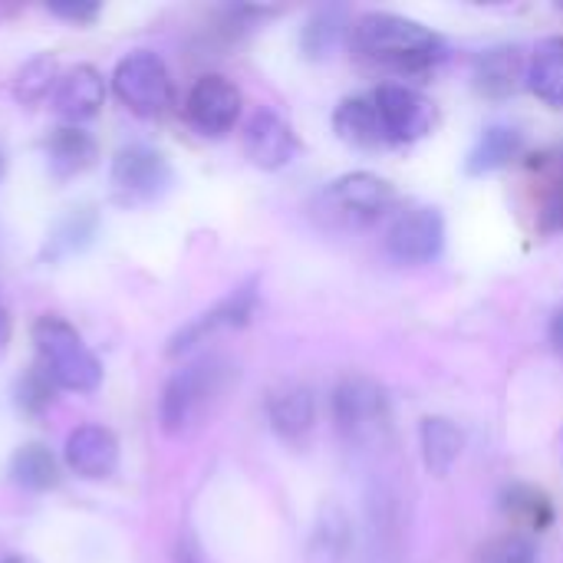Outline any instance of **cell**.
<instances>
[{"mask_svg":"<svg viewBox=\"0 0 563 563\" xmlns=\"http://www.w3.org/2000/svg\"><path fill=\"white\" fill-rule=\"evenodd\" d=\"M472 76H475L478 92L492 99H505V96H515L521 82H528V66L518 46H495L475 56Z\"/></svg>","mask_w":563,"mask_h":563,"instance_id":"obj_15","label":"cell"},{"mask_svg":"<svg viewBox=\"0 0 563 563\" xmlns=\"http://www.w3.org/2000/svg\"><path fill=\"white\" fill-rule=\"evenodd\" d=\"M346 33V10L343 7H320L310 13V20L300 30V49L310 59L330 56Z\"/></svg>","mask_w":563,"mask_h":563,"instance_id":"obj_23","label":"cell"},{"mask_svg":"<svg viewBox=\"0 0 563 563\" xmlns=\"http://www.w3.org/2000/svg\"><path fill=\"white\" fill-rule=\"evenodd\" d=\"M419 442H422V459L426 468L432 475H449L455 468V462L462 459L465 449V435L459 432V426L445 416H429L419 426Z\"/></svg>","mask_w":563,"mask_h":563,"instance_id":"obj_18","label":"cell"},{"mask_svg":"<svg viewBox=\"0 0 563 563\" xmlns=\"http://www.w3.org/2000/svg\"><path fill=\"white\" fill-rule=\"evenodd\" d=\"M112 185L125 191L129 198L152 201L172 185V165L158 148L135 142V145L119 148L112 162Z\"/></svg>","mask_w":563,"mask_h":563,"instance_id":"obj_10","label":"cell"},{"mask_svg":"<svg viewBox=\"0 0 563 563\" xmlns=\"http://www.w3.org/2000/svg\"><path fill=\"white\" fill-rule=\"evenodd\" d=\"M3 563H30V561H23V558H10V561H3Z\"/></svg>","mask_w":563,"mask_h":563,"instance_id":"obj_34","label":"cell"},{"mask_svg":"<svg viewBox=\"0 0 563 563\" xmlns=\"http://www.w3.org/2000/svg\"><path fill=\"white\" fill-rule=\"evenodd\" d=\"M46 155H49V168L56 178H69V175H79L92 165L96 158V142L89 132L76 129V125H66V129H56L46 142Z\"/></svg>","mask_w":563,"mask_h":563,"instance_id":"obj_21","label":"cell"},{"mask_svg":"<svg viewBox=\"0 0 563 563\" xmlns=\"http://www.w3.org/2000/svg\"><path fill=\"white\" fill-rule=\"evenodd\" d=\"M231 376V363L221 356H201L188 366H181L162 389L158 402V422L168 435L185 432L214 399L224 393Z\"/></svg>","mask_w":563,"mask_h":563,"instance_id":"obj_4","label":"cell"},{"mask_svg":"<svg viewBox=\"0 0 563 563\" xmlns=\"http://www.w3.org/2000/svg\"><path fill=\"white\" fill-rule=\"evenodd\" d=\"M33 343L40 353L43 376L69 393H92L102 383V366L96 353L82 343L76 327L59 317H43L33 327Z\"/></svg>","mask_w":563,"mask_h":563,"instance_id":"obj_2","label":"cell"},{"mask_svg":"<svg viewBox=\"0 0 563 563\" xmlns=\"http://www.w3.org/2000/svg\"><path fill=\"white\" fill-rule=\"evenodd\" d=\"M373 102H376V112H379V122H383V132H386L389 145L393 142H416L435 122L432 102L422 92H416L409 86H399V82L379 86L373 92Z\"/></svg>","mask_w":563,"mask_h":563,"instance_id":"obj_8","label":"cell"},{"mask_svg":"<svg viewBox=\"0 0 563 563\" xmlns=\"http://www.w3.org/2000/svg\"><path fill=\"white\" fill-rule=\"evenodd\" d=\"M53 69H56V63H53V59H46V56H40V59L26 63V66H23V73H20L16 96H20L23 102H30V99H40V96L49 89Z\"/></svg>","mask_w":563,"mask_h":563,"instance_id":"obj_28","label":"cell"},{"mask_svg":"<svg viewBox=\"0 0 563 563\" xmlns=\"http://www.w3.org/2000/svg\"><path fill=\"white\" fill-rule=\"evenodd\" d=\"M267 422L284 442H303L317 422L313 389L303 383H280L267 396Z\"/></svg>","mask_w":563,"mask_h":563,"instance_id":"obj_14","label":"cell"},{"mask_svg":"<svg viewBox=\"0 0 563 563\" xmlns=\"http://www.w3.org/2000/svg\"><path fill=\"white\" fill-rule=\"evenodd\" d=\"M445 221L435 208H409L386 231V251L399 264H429L442 254Z\"/></svg>","mask_w":563,"mask_h":563,"instance_id":"obj_7","label":"cell"},{"mask_svg":"<svg viewBox=\"0 0 563 563\" xmlns=\"http://www.w3.org/2000/svg\"><path fill=\"white\" fill-rule=\"evenodd\" d=\"M541 228H544V231H563V181H554V188H551L548 198H544Z\"/></svg>","mask_w":563,"mask_h":563,"instance_id":"obj_30","label":"cell"},{"mask_svg":"<svg viewBox=\"0 0 563 563\" xmlns=\"http://www.w3.org/2000/svg\"><path fill=\"white\" fill-rule=\"evenodd\" d=\"M505 511H508L511 518L528 521V525H531V528H538V531H544V528L551 525V518H554L551 501H548L541 492H534V488H521V485H515V488L505 495Z\"/></svg>","mask_w":563,"mask_h":563,"instance_id":"obj_26","label":"cell"},{"mask_svg":"<svg viewBox=\"0 0 563 563\" xmlns=\"http://www.w3.org/2000/svg\"><path fill=\"white\" fill-rule=\"evenodd\" d=\"M561 10H563V3H561Z\"/></svg>","mask_w":563,"mask_h":563,"instance_id":"obj_35","label":"cell"},{"mask_svg":"<svg viewBox=\"0 0 563 563\" xmlns=\"http://www.w3.org/2000/svg\"><path fill=\"white\" fill-rule=\"evenodd\" d=\"M551 165H554V172H558L554 181H563V145H558V148L551 152Z\"/></svg>","mask_w":563,"mask_h":563,"instance_id":"obj_32","label":"cell"},{"mask_svg":"<svg viewBox=\"0 0 563 563\" xmlns=\"http://www.w3.org/2000/svg\"><path fill=\"white\" fill-rule=\"evenodd\" d=\"M525 152V135L515 125H488L482 132V139L475 142V148L468 152L465 168L472 175H488L505 168L508 162H515Z\"/></svg>","mask_w":563,"mask_h":563,"instance_id":"obj_20","label":"cell"},{"mask_svg":"<svg viewBox=\"0 0 563 563\" xmlns=\"http://www.w3.org/2000/svg\"><path fill=\"white\" fill-rule=\"evenodd\" d=\"M353 43L363 56L393 69H429L449 53L439 33L399 13H363L353 26Z\"/></svg>","mask_w":563,"mask_h":563,"instance_id":"obj_1","label":"cell"},{"mask_svg":"<svg viewBox=\"0 0 563 563\" xmlns=\"http://www.w3.org/2000/svg\"><path fill=\"white\" fill-rule=\"evenodd\" d=\"M551 343H554V350L563 356V307L551 317Z\"/></svg>","mask_w":563,"mask_h":563,"instance_id":"obj_31","label":"cell"},{"mask_svg":"<svg viewBox=\"0 0 563 563\" xmlns=\"http://www.w3.org/2000/svg\"><path fill=\"white\" fill-rule=\"evenodd\" d=\"M46 10L63 16V20L82 23V20H92L99 13V3H92V0H56V3H46Z\"/></svg>","mask_w":563,"mask_h":563,"instance_id":"obj_29","label":"cell"},{"mask_svg":"<svg viewBox=\"0 0 563 563\" xmlns=\"http://www.w3.org/2000/svg\"><path fill=\"white\" fill-rule=\"evenodd\" d=\"M185 112L201 135H224L241 119V92L224 76H201L188 92Z\"/></svg>","mask_w":563,"mask_h":563,"instance_id":"obj_9","label":"cell"},{"mask_svg":"<svg viewBox=\"0 0 563 563\" xmlns=\"http://www.w3.org/2000/svg\"><path fill=\"white\" fill-rule=\"evenodd\" d=\"M333 125L340 132L343 142L350 145H363V148H379V145H389L386 132H383V122H379V112H376V102L373 96H356V99H346L340 102V109L333 112Z\"/></svg>","mask_w":563,"mask_h":563,"instance_id":"obj_19","label":"cell"},{"mask_svg":"<svg viewBox=\"0 0 563 563\" xmlns=\"http://www.w3.org/2000/svg\"><path fill=\"white\" fill-rule=\"evenodd\" d=\"M333 422L353 449L386 445L393 435V412L383 386L369 376H343L333 389Z\"/></svg>","mask_w":563,"mask_h":563,"instance_id":"obj_3","label":"cell"},{"mask_svg":"<svg viewBox=\"0 0 563 563\" xmlns=\"http://www.w3.org/2000/svg\"><path fill=\"white\" fill-rule=\"evenodd\" d=\"M115 96L139 115H162L172 102V73L152 49H135L112 73Z\"/></svg>","mask_w":563,"mask_h":563,"instance_id":"obj_6","label":"cell"},{"mask_svg":"<svg viewBox=\"0 0 563 563\" xmlns=\"http://www.w3.org/2000/svg\"><path fill=\"white\" fill-rule=\"evenodd\" d=\"M7 336H10V317H7V310L0 307V346L7 343Z\"/></svg>","mask_w":563,"mask_h":563,"instance_id":"obj_33","label":"cell"},{"mask_svg":"<svg viewBox=\"0 0 563 563\" xmlns=\"http://www.w3.org/2000/svg\"><path fill=\"white\" fill-rule=\"evenodd\" d=\"M102 102H106V82H102V73L92 66L69 69L56 82V92H53V109L69 122L92 119L102 109Z\"/></svg>","mask_w":563,"mask_h":563,"instance_id":"obj_17","label":"cell"},{"mask_svg":"<svg viewBox=\"0 0 563 563\" xmlns=\"http://www.w3.org/2000/svg\"><path fill=\"white\" fill-rule=\"evenodd\" d=\"M63 455H66V465L79 478L96 482V478H106V475L115 472V465H119V442H115V435L106 426L89 422V426H79V429H73L66 435Z\"/></svg>","mask_w":563,"mask_h":563,"instance_id":"obj_13","label":"cell"},{"mask_svg":"<svg viewBox=\"0 0 563 563\" xmlns=\"http://www.w3.org/2000/svg\"><path fill=\"white\" fill-rule=\"evenodd\" d=\"M254 303H257V284L251 280V284L238 287L231 297H224L221 303H214L208 313L195 317L185 330H178V333L172 336V343H168V353L178 356V353H185V350L205 343L208 336H214V333H221V330L244 327V323L251 320V313H254Z\"/></svg>","mask_w":563,"mask_h":563,"instance_id":"obj_11","label":"cell"},{"mask_svg":"<svg viewBox=\"0 0 563 563\" xmlns=\"http://www.w3.org/2000/svg\"><path fill=\"white\" fill-rule=\"evenodd\" d=\"M538 561V548L531 538L525 534H501L495 541H488L475 563H534Z\"/></svg>","mask_w":563,"mask_h":563,"instance_id":"obj_27","label":"cell"},{"mask_svg":"<svg viewBox=\"0 0 563 563\" xmlns=\"http://www.w3.org/2000/svg\"><path fill=\"white\" fill-rule=\"evenodd\" d=\"M369 521H373V534H376V541H379V548L383 551H393L396 544H399V534H402V518H399V498H396V492H389V488H376L373 495H369Z\"/></svg>","mask_w":563,"mask_h":563,"instance_id":"obj_25","label":"cell"},{"mask_svg":"<svg viewBox=\"0 0 563 563\" xmlns=\"http://www.w3.org/2000/svg\"><path fill=\"white\" fill-rule=\"evenodd\" d=\"M353 554V521L343 505L327 501L317 511L310 541H307V563H346Z\"/></svg>","mask_w":563,"mask_h":563,"instance_id":"obj_16","label":"cell"},{"mask_svg":"<svg viewBox=\"0 0 563 563\" xmlns=\"http://www.w3.org/2000/svg\"><path fill=\"white\" fill-rule=\"evenodd\" d=\"M10 475H13L16 485H23L30 492H46V488H56L59 465L49 455V449H43V445H23L13 455V462H10Z\"/></svg>","mask_w":563,"mask_h":563,"instance_id":"obj_24","label":"cell"},{"mask_svg":"<svg viewBox=\"0 0 563 563\" xmlns=\"http://www.w3.org/2000/svg\"><path fill=\"white\" fill-rule=\"evenodd\" d=\"M528 86L551 106H563V36H551L538 46L528 63Z\"/></svg>","mask_w":563,"mask_h":563,"instance_id":"obj_22","label":"cell"},{"mask_svg":"<svg viewBox=\"0 0 563 563\" xmlns=\"http://www.w3.org/2000/svg\"><path fill=\"white\" fill-rule=\"evenodd\" d=\"M393 205H396V188L386 178L369 175V172L343 175L333 185H327V191L320 195V211L333 224H346V228L373 224Z\"/></svg>","mask_w":563,"mask_h":563,"instance_id":"obj_5","label":"cell"},{"mask_svg":"<svg viewBox=\"0 0 563 563\" xmlns=\"http://www.w3.org/2000/svg\"><path fill=\"white\" fill-rule=\"evenodd\" d=\"M244 148H247V158H251L257 168L277 172V168H284V165L294 162V155H297L300 145H297L294 129L287 125V119H280L274 109H257V112L247 119Z\"/></svg>","mask_w":563,"mask_h":563,"instance_id":"obj_12","label":"cell"}]
</instances>
